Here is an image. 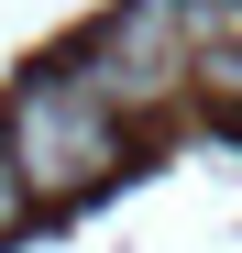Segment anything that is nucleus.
<instances>
[{
	"label": "nucleus",
	"mask_w": 242,
	"mask_h": 253,
	"mask_svg": "<svg viewBox=\"0 0 242 253\" xmlns=\"http://www.w3.org/2000/svg\"><path fill=\"white\" fill-rule=\"evenodd\" d=\"M33 209H44V198H33V176H22V154H11V132H0V242H11V231L33 220Z\"/></svg>",
	"instance_id": "7ed1b4c3"
},
{
	"label": "nucleus",
	"mask_w": 242,
	"mask_h": 253,
	"mask_svg": "<svg viewBox=\"0 0 242 253\" xmlns=\"http://www.w3.org/2000/svg\"><path fill=\"white\" fill-rule=\"evenodd\" d=\"M0 132H11V154H22V176H33V198H88L110 165H121V110L88 88V77H44V88H22L11 110H0Z\"/></svg>",
	"instance_id": "f257e3e1"
},
{
	"label": "nucleus",
	"mask_w": 242,
	"mask_h": 253,
	"mask_svg": "<svg viewBox=\"0 0 242 253\" xmlns=\"http://www.w3.org/2000/svg\"><path fill=\"white\" fill-rule=\"evenodd\" d=\"M187 33H198V55L242 44V0H187Z\"/></svg>",
	"instance_id": "20e7f679"
},
{
	"label": "nucleus",
	"mask_w": 242,
	"mask_h": 253,
	"mask_svg": "<svg viewBox=\"0 0 242 253\" xmlns=\"http://www.w3.org/2000/svg\"><path fill=\"white\" fill-rule=\"evenodd\" d=\"M77 77L132 121V110H165L176 88H198V33H187V0H132V11H110L88 33V55Z\"/></svg>",
	"instance_id": "f03ea898"
}]
</instances>
